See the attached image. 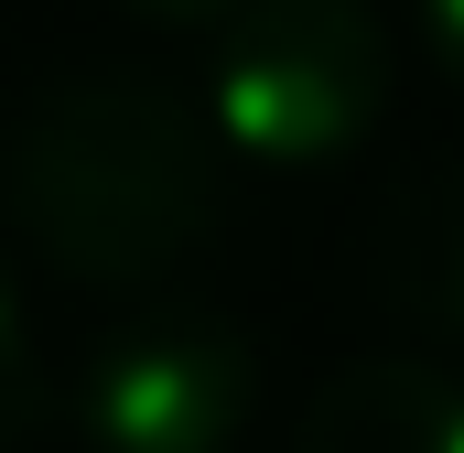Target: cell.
I'll return each instance as SVG.
<instances>
[{"label":"cell","mask_w":464,"mask_h":453,"mask_svg":"<svg viewBox=\"0 0 464 453\" xmlns=\"http://www.w3.org/2000/svg\"><path fill=\"white\" fill-rule=\"evenodd\" d=\"M227 140L162 76H65L0 130V226L87 292H162L227 226Z\"/></svg>","instance_id":"cell-1"},{"label":"cell","mask_w":464,"mask_h":453,"mask_svg":"<svg viewBox=\"0 0 464 453\" xmlns=\"http://www.w3.org/2000/svg\"><path fill=\"white\" fill-rule=\"evenodd\" d=\"M206 119L237 162L314 173L389 109V33L367 0H248L206 54Z\"/></svg>","instance_id":"cell-2"},{"label":"cell","mask_w":464,"mask_h":453,"mask_svg":"<svg viewBox=\"0 0 464 453\" xmlns=\"http://www.w3.org/2000/svg\"><path fill=\"white\" fill-rule=\"evenodd\" d=\"M259 410V345L206 303H140L87 335L65 421L87 453H237Z\"/></svg>","instance_id":"cell-3"},{"label":"cell","mask_w":464,"mask_h":453,"mask_svg":"<svg viewBox=\"0 0 464 453\" xmlns=\"http://www.w3.org/2000/svg\"><path fill=\"white\" fill-rule=\"evenodd\" d=\"M292 453H464V378L421 356H356L303 400Z\"/></svg>","instance_id":"cell-4"},{"label":"cell","mask_w":464,"mask_h":453,"mask_svg":"<svg viewBox=\"0 0 464 453\" xmlns=\"http://www.w3.org/2000/svg\"><path fill=\"white\" fill-rule=\"evenodd\" d=\"M378 292L421 324V335L464 345V162L421 173L389 226H378Z\"/></svg>","instance_id":"cell-5"},{"label":"cell","mask_w":464,"mask_h":453,"mask_svg":"<svg viewBox=\"0 0 464 453\" xmlns=\"http://www.w3.org/2000/svg\"><path fill=\"white\" fill-rule=\"evenodd\" d=\"M44 410H54V378H44V345L22 324V303H11V281H0V453H22L44 432Z\"/></svg>","instance_id":"cell-6"},{"label":"cell","mask_w":464,"mask_h":453,"mask_svg":"<svg viewBox=\"0 0 464 453\" xmlns=\"http://www.w3.org/2000/svg\"><path fill=\"white\" fill-rule=\"evenodd\" d=\"M130 22H162V33H227L248 0H119Z\"/></svg>","instance_id":"cell-7"},{"label":"cell","mask_w":464,"mask_h":453,"mask_svg":"<svg viewBox=\"0 0 464 453\" xmlns=\"http://www.w3.org/2000/svg\"><path fill=\"white\" fill-rule=\"evenodd\" d=\"M411 22H421V54L464 87V0H411Z\"/></svg>","instance_id":"cell-8"}]
</instances>
